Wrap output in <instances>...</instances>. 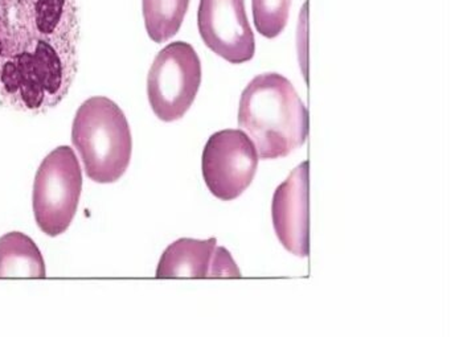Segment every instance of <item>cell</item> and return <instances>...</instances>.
Here are the masks:
<instances>
[{
    "label": "cell",
    "instance_id": "1",
    "mask_svg": "<svg viewBox=\"0 0 451 337\" xmlns=\"http://www.w3.org/2000/svg\"><path fill=\"white\" fill-rule=\"evenodd\" d=\"M78 0H0V105L38 115L78 69Z\"/></svg>",
    "mask_w": 451,
    "mask_h": 337
},
{
    "label": "cell",
    "instance_id": "2",
    "mask_svg": "<svg viewBox=\"0 0 451 337\" xmlns=\"http://www.w3.org/2000/svg\"><path fill=\"white\" fill-rule=\"evenodd\" d=\"M238 124L263 160L279 159L298 150L308 135V114L289 79L278 73L257 75L245 87Z\"/></svg>",
    "mask_w": 451,
    "mask_h": 337
},
{
    "label": "cell",
    "instance_id": "3",
    "mask_svg": "<svg viewBox=\"0 0 451 337\" xmlns=\"http://www.w3.org/2000/svg\"><path fill=\"white\" fill-rule=\"evenodd\" d=\"M72 143L90 180L115 183L128 168L133 139L123 111L106 97H93L79 106L72 126Z\"/></svg>",
    "mask_w": 451,
    "mask_h": 337
},
{
    "label": "cell",
    "instance_id": "4",
    "mask_svg": "<svg viewBox=\"0 0 451 337\" xmlns=\"http://www.w3.org/2000/svg\"><path fill=\"white\" fill-rule=\"evenodd\" d=\"M82 171L73 148L60 146L48 153L34 183L32 208L38 226L49 237L68 230L78 209Z\"/></svg>",
    "mask_w": 451,
    "mask_h": 337
},
{
    "label": "cell",
    "instance_id": "5",
    "mask_svg": "<svg viewBox=\"0 0 451 337\" xmlns=\"http://www.w3.org/2000/svg\"><path fill=\"white\" fill-rule=\"evenodd\" d=\"M201 82V64L193 46L171 42L153 60L147 77V95L155 115L164 122L184 116Z\"/></svg>",
    "mask_w": 451,
    "mask_h": 337
},
{
    "label": "cell",
    "instance_id": "6",
    "mask_svg": "<svg viewBox=\"0 0 451 337\" xmlns=\"http://www.w3.org/2000/svg\"><path fill=\"white\" fill-rule=\"evenodd\" d=\"M258 161L256 146L242 130L215 132L203 151L204 181L215 197L232 201L250 187Z\"/></svg>",
    "mask_w": 451,
    "mask_h": 337
},
{
    "label": "cell",
    "instance_id": "7",
    "mask_svg": "<svg viewBox=\"0 0 451 337\" xmlns=\"http://www.w3.org/2000/svg\"><path fill=\"white\" fill-rule=\"evenodd\" d=\"M197 25L205 45L230 64L254 56L256 41L244 0H200Z\"/></svg>",
    "mask_w": 451,
    "mask_h": 337
},
{
    "label": "cell",
    "instance_id": "8",
    "mask_svg": "<svg viewBox=\"0 0 451 337\" xmlns=\"http://www.w3.org/2000/svg\"><path fill=\"white\" fill-rule=\"evenodd\" d=\"M310 163L303 161L279 184L271 201L273 226L291 254L310 255Z\"/></svg>",
    "mask_w": 451,
    "mask_h": 337
},
{
    "label": "cell",
    "instance_id": "9",
    "mask_svg": "<svg viewBox=\"0 0 451 337\" xmlns=\"http://www.w3.org/2000/svg\"><path fill=\"white\" fill-rule=\"evenodd\" d=\"M217 239L180 238L163 251L155 276L170 278H211Z\"/></svg>",
    "mask_w": 451,
    "mask_h": 337
},
{
    "label": "cell",
    "instance_id": "10",
    "mask_svg": "<svg viewBox=\"0 0 451 337\" xmlns=\"http://www.w3.org/2000/svg\"><path fill=\"white\" fill-rule=\"evenodd\" d=\"M45 276V261L34 239L21 231L0 237V278Z\"/></svg>",
    "mask_w": 451,
    "mask_h": 337
},
{
    "label": "cell",
    "instance_id": "11",
    "mask_svg": "<svg viewBox=\"0 0 451 337\" xmlns=\"http://www.w3.org/2000/svg\"><path fill=\"white\" fill-rule=\"evenodd\" d=\"M189 0H143V17L150 38L166 42L179 32Z\"/></svg>",
    "mask_w": 451,
    "mask_h": 337
},
{
    "label": "cell",
    "instance_id": "12",
    "mask_svg": "<svg viewBox=\"0 0 451 337\" xmlns=\"http://www.w3.org/2000/svg\"><path fill=\"white\" fill-rule=\"evenodd\" d=\"M291 0H253V19L258 32L266 38L281 35L289 20Z\"/></svg>",
    "mask_w": 451,
    "mask_h": 337
},
{
    "label": "cell",
    "instance_id": "13",
    "mask_svg": "<svg viewBox=\"0 0 451 337\" xmlns=\"http://www.w3.org/2000/svg\"><path fill=\"white\" fill-rule=\"evenodd\" d=\"M211 278H241L240 268L225 247H216Z\"/></svg>",
    "mask_w": 451,
    "mask_h": 337
}]
</instances>
